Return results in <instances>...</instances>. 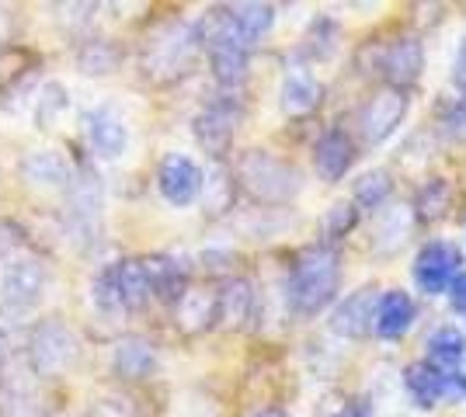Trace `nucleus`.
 Segmentation results:
<instances>
[{"label":"nucleus","mask_w":466,"mask_h":417,"mask_svg":"<svg viewBox=\"0 0 466 417\" xmlns=\"http://www.w3.org/2000/svg\"><path fill=\"white\" fill-rule=\"evenodd\" d=\"M338 285H341V258L334 247L320 243V247H310L307 254H299V261L292 264L286 296L299 317H317L334 303Z\"/></svg>","instance_id":"f257e3e1"},{"label":"nucleus","mask_w":466,"mask_h":417,"mask_svg":"<svg viewBox=\"0 0 466 417\" xmlns=\"http://www.w3.org/2000/svg\"><path fill=\"white\" fill-rule=\"evenodd\" d=\"M198 49L202 45H198V35H195V25H188V21H164L160 28L150 32V39L143 45V56H139V66L154 84H175V80L188 74Z\"/></svg>","instance_id":"f03ea898"},{"label":"nucleus","mask_w":466,"mask_h":417,"mask_svg":"<svg viewBox=\"0 0 466 417\" xmlns=\"http://www.w3.org/2000/svg\"><path fill=\"white\" fill-rule=\"evenodd\" d=\"M237 181L244 184V192L258 202H292L303 192V174L292 167L289 160L275 157L268 150H248L237 160Z\"/></svg>","instance_id":"7ed1b4c3"},{"label":"nucleus","mask_w":466,"mask_h":417,"mask_svg":"<svg viewBox=\"0 0 466 417\" xmlns=\"http://www.w3.org/2000/svg\"><path fill=\"white\" fill-rule=\"evenodd\" d=\"M77 352V334L63 317H46L28 331V365L35 376H63Z\"/></svg>","instance_id":"20e7f679"},{"label":"nucleus","mask_w":466,"mask_h":417,"mask_svg":"<svg viewBox=\"0 0 466 417\" xmlns=\"http://www.w3.org/2000/svg\"><path fill=\"white\" fill-rule=\"evenodd\" d=\"M101 205H105V188L91 164L74 167V181L66 184V219L70 233L77 240H95L101 233Z\"/></svg>","instance_id":"39448f33"},{"label":"nucleus","mask_w":466,"mask_h":417,"mask_svg":"<svg viewBox=\"0 0 466 417\" xmlns=\"http://www.w3.org/2000/svg\"><path fill=\"white\" fill-rule=\"evenodd\" d=\"M244 119V104L233 98V94H223V98H213L192 122V136L195 143L209 154V157H227L233 146V133Z\"/></svg>","instance_id":"423d86ee"},{"label":"nucleus","mask_w":466,"mask_h":417,"mask_svg":"<svg viewBox=\"0 0 466 417\" xmlns=\"http://www.w3.org/2000/svg\"><path fill=\"white\" fill-rule=\"evenodd\" d=\"M46 282H49V268L42 258H18L4 268L0 278V310L4 313H28L46 293Z\"/></svg>","instance_id":"0eeeda50"},{"label":"nucleus","mask_w":466,"mask_h":417,"mask_svg":"<svg viewBox=\"0 0 466 417\" xmlns=\"http://www.w3.org/2000/svg\"><path fill=\"white\" fill-rule=\"evenodd\" d=\"M463 272V254L446 243V240H431L418 251L414 258V282L425 296H442L449 293L452 278Z\"/></svg>","instance_id":"6e6552de"},{"label":"nucleus","mask_w":466,"mask_h":417,"mask_svg":"<svg viewBox=\"0 0 466 417\" xmlns=\"http://www.w3.org/2000/svg\"><path fill=\"white\" fill-rule=\"evenodd\" d=\"M202 184H206L202 167L185 154H167L157 167V188H160L164 202L175 209H188L202 195Z\"/></svg>","instance_id":"1a4fd4ad"},{"label":"nucleus","mask_w":466,"mask_h":417,"mask_svg":"<svg viewBox=\"0 0 466 417\" xmlns=\"http://www.w3.org/2000/svg\"><path fill=\"white\" fill-rule=\"evenodd\" d=\"M408 115V94L404 91H383L359 108V136L366 146L387 143Z\"/></svg>","instance_id":"9d476101"},{"label":"nucleus","mask_w":466,"mask_h":417,"mask_svg":"<svg viewBox=\"0 0 466 417\" xmlns=\"http://www.w3.org/2000/svg\"><path fill=\"white\" fill-rule=\"evenodd\" d=\"M376 303H380V293L376 289H355L338 310H334V317H330V331L338 334V338H349V341H359L366 338L372 327H376Z\"/></svg>","instance_id":"9b49d317"},{"label":"nucleus","mask_w":466,"mask_h":417,"mask_svg":"<svg viewBox=\"0 0 466 417\" xmlns=\"http://www.w3.org/2000/svg\"><path fill=\"white\" fill-rule=\"evenodd\" d=\"M84 125H87V139L101 160H118L129 150V129H126L122 115L112 112L108 104L84 112Z\"/></svg>","instance_id":"f8f14e48"},{"label":"nucleus","mask_w":466,"mask_h":417,"mask_svg":"<svg viewBox=\"0 0 466 417\" xmlns=\"http://www.w3.org/2000/svg\"><path fill=\"white\" fill-rule=\"evenodd\" d=\"M139 261H143V272L150 282V296L167 303V306H177L188 293V264L181 258H171V254H150V258Z\"/></svg>","instance_id":"ddd939ff"},{"label":"nucleus","mask_w":466,"mask_h":417,"mask_svg":"<svg viewBox=\"0 0 466 417\" xmlns=\"http://www.w3.org/2000/svg\"><path fill=\"white\" fill-rule=\"evenodd\" d=\"M421 66H425V49L418 39H397L380 53V74L393 84V91H404L408 84H414L421 77Z\"/></svg>","instance_id":"4468645a"},{"label":"nucleus","mask_w":466,"mask_h":417,"mask_svg":"<svg viewBox=\"0 0 466 417\" xmlns=\"http://www.w3.org/2000/svg\"><path fill=\"white\" fill-rule=\"evenodd\" d=\"M355 164V143L345 129H328L313 146V167L324 181H341Z\"/></svg>","instance_id":"2eb2a0df"},{"label":"nucleus","mask_w":466,"mask_h":417,"mask_svg":"<svg viewBox=\"0 0 466 417\" xmlns=\"http://www.w3.org/2000/svg\"><path fill=\"white\" fill-rule=\"evenodd\" d=\"M254 285L248 278H230L219 285L216 293V327H227V331H240L254 313Z\"/></svg>","instance_id":"dca6fc26"},{"label":"nucleus","mask_w":466,"mask_h":417,"mask_svg":"<svg viewBox=\"0 0 466 417\" xmlns=\"http://www.w3.org/2000/svg\"><path fill=\"white\" fill-rule=\"evenodd\" d=\"M112 369L122 382H143L157 372V348L147 338H122L112 352Z\"/></svg>","instance_id":"f3484780"},{"label":"nucleus","mask_w":466,"mask_h":417,"mask_svg":"<svg viewBox=\"0 0 466 417\" xmlns=\"http://www.w3.org/2000/svg\"><path fill=\"white\" fill-rule=\"evenodd\" d=\"M414 317H418V310H414V299L408 296V293H400V289H390V293H383L380 296V303H376V334L380 338H404L410 331V323H414Z\"/></svg>","instance_id":"a211bd4d"},{"label":"nucleus","mask_w":466,"mask_h":417,"mask_svg":"<svg viewBox=\"0 0 466 417\" xmlns=\"http://www.w3.org/2000/svg\"><path fill=\"white\" fill-rule=\"evenodd\" d=\"M21 178L42 188H66L74 181V164L56 150H35L21 160Z\"/></svg>","instance_id":"6ab92c4d"},{"label":"nucleus","mask_w":466,"mask_h":417,"mask_svg":"<svg viewBox=\"0 0 466 417\" xmlns=\"http://www.w3.org/2000/svg\"><path fill=\"white\" fill-rule=\"evenodd\" d=\"M230 11V21H233V32H237V39L244 42L248 49H254V42H261L268 32H272L275 25V7L272 4H230L227 7Z\"/></svg>","instance_id":"aec40b11"},{"label":"nucleus","mask_w":466,"mask_h":417,"mask_svg":"<svg viewBox=\"0 0 466 417\" xmlns=\"http://www.w3.org/2000/svg\"><path fill=\"white\" fill-rule=\"evenodd\" d=\"M282 112L286 115H310L313 108L320 104V84L313 80L307 66H292L286 80H282Z\"/></svg>","instance_id":"412c9836"},{"label":"nucleus","mask_w":466,"mask_h":417,"mask_svg":"<svg viewBox=\"0 0 466 417\" xmlns=\"http://www.w3.org/2000/svg\"><path fill=\"white\" fill-rule=\"evenodd\" d=\"M404 390L421 411H428V407H435L439 400L446 397V372H439L428 362H410L404 369Z\"/></svg>","instance_id":"4be33fe9"},{"label":"nucleus","mask_w":466,"mask_h":417,"mask_svg":"<svg viewBox=\"0 0 466 417\" xmlns=\"http://www.w3.org/2000/svg\"><path fill=\"white\" fill-rule=\"evenodd\" d=\"M122 63V49L108 39H80L77 45V70L84 77H105L116 74Z\"/></svg>","instance_id":"5701e85b"},{"label":"nucleus","mask_w":466,"mask_h":417,"mask_svg":"<svg viewBox=\"0 0 466 417\" xmlns=\"http://www.w3.org/2000/svg\"><path fill=\"white\" fill-rule=\"evenodd\" d=\"M116 282H118V296H122V310H143L154 299L139 258L116 261Z\"/></svg>","instance_id":"b1692460"},{"label":"nucleus","mask_w":466,"mask_h":417,"mask_svg":"<svg viewBox=\"0 0 466 417\" xmlns=\"http://www.w3.org/2000/svg\"><path fill=\"white\" fill-rule=\"evenodd\" d=\"M177 323L185 334H202V331L216 327V293L188 289L185 299L177 303Z\"/></svg>","instance_id":"393cba45"},{"label":"nucleus","mask_w":466,"mask_h":417,"mask_svg":"<svg viewBox=\"0 0 466 417\" xmlns=\"http://www.w3.org/2000/svg\"><path fill=\"white\" fill-rule=\"evenodd\" d=\"M463 355H466V338L463 331H456V327H442V331H435L431 341H428V365H435L439 372L460 369Z\"/></svg>","instance_id":"a878e982"},{"label":"nucleus","mask_w":466,"mask_h":417,"mask_svg":"<svg viewBox=\"0 0 466 417\" xmlns=\"http://www.w3.org/2000/svg\"><path fill=\"white\" fill-rule=\"evenodd\" d=\"M307 45H303V53L310 56V60H328L334 56V49H338V42H341V25L328 15H320V18H313L310 32H307Z\"/></svg>","instance_id":"bb28decb"},{"label":"nucleus","mask_w":466,"mask_h":417,"mask_svg":"<svg viewBox=\"0 0 466 417\" xmlns=\"http://www.w3.org/2000/svg\"><path fill=\"white\" fill-rule=\"evenodd\" d=\"M66 108H70L66 87H63L59 80H49V84L39 91V98H35V125H39V129H49Z\"/></svg>","instance_id":"cd10ccee"},{"label":"nucleus","mask_w":466,"mask_h":417,"mask_svg":"<svg viewBox=\"0 0 466 417\" xmlns=\"http://www.w3.org/2000/svg\"><path fill=\"white\" fill-rule=\"evenodd\" d=\"M390 192H393V181L387 171H370L355 181V202L366 209H380L390 199Z\"/></svg>","instance_id":"c85d7f7f"},{"label":"nucleus","mask_w":466,"mask_h":417,"mask_svg":"<svg viewBox=\"0 0 466 417\" xmlns=\"http://www.w3.org/2000/svg\"><path fill=\"white\" fill-rule=\"evenodd\" d=\"M95 299L97 313H105V317H112V313H122V296H118V282H116V264H108L105 272H97L95 278Z\"/></svg>","instance_id":"c756f323"},{"label":"nucleus","mask_w":466,"mask_h":417,"mask_svg":"<svg viewBox=\"0 0 466 417\" xmlns=\"http://www.w3.org/2000/svg\"><path fill=\"white\" fill-rule=\"evenodd\" d=\"M91 417H143V407L126 393H112L91 403Z\"/></svg>","instance_id":"7c9ffc66"},{"label":"nucleus","mask_w":466,"mask_h":417,"mask_svg":"<svg viewBox=\"0 0 466 417\" xmlns=\"http://www.w3.org/2000/svg\"><path fill=\"white\" fill-rule=\"evenodd\" d=\"M449 199H452V192H449L446 181H428V188H421V199H418V209H421V216L439 219V216H446Z\"/></svg>","instance_id":"2f4dec72"},{"label":"nucleus","mask_w":466,"mask_h":417,"mask_svg":"<svg viewBox=\"0 0 466 417\" xmlns=\"http://www.w3.org/2000/svg\"><path fill=\"white\" fill-rule=\"evenodd\" d=\"M25 243H28V230L18 219H0V264L15 258Z\"/></svg>","instance_id":"473e14b6"},{"label":"nucleus","mask_w":466,"mask_h":417,"mask_svg":"<svg viewBox=\"0 0 466 417\" xmlns=\"http://www.w3.org/2000/svg\"><path fill=\"white\" fill-rule=\"evenodd\" d=\"M439 129L446 139H466V112L463 104H449L439 115Z\"/></svg>","instance_id":"72a5a7b5"},{"label":"nucleus","mask_w":466,"mask_h":417,"mask_svg":"<svg viewBox=\"0 0 466 417\" xmlns=\"http://www.w3.org/2000/svg\"><path fill=\"white\" fill-rule=\"evenodd\" d=\"M351 226H355V205H334V213L328 219L330 237H345Z\"/></svg>","instance_id":"f704fd0d"},{"label":"nucleus","mask_w":466,"mask_h":417,"mask_svg":"<svg viewBox=\"0 0 466 417\" xmlns=\"http://www.w3.org/2000/svg\"><path fill=\"white\" fill-rule=\"evenodd\" d=\"M334 417H376V407H372L370 397H349Z\"/></svg>","instance_id":"c9c22d12"},{"label":"nucleus","mask_w":466,"mask_h":417,"mask_svg":"<svg viewBox=\"0 0 466 417\" xmlns=\"http://www.w3.org/2000/svg\"><path fill=\"white\" fill-rule=\"evenodd\" d=\"M449 303H452V310L456 313H466V272L452 278V285H449Z\"/></svg>","instance_id":"e433bc0d"},{"label":"nucleus","mask_w":466,"mask_h":417,"mask_svg":"<svg viewBox=\"0 0 466 417\" xmlns=\"http://www.w3.org/2000/svg\"><path fill=\"white\" fill-rule=\"evenodd\" d=\"M11 32H15V15L7 7H0V49L11 42Z\"/></svg>","instance_id":"4c0bfd02"},{"label":"nucleus","mask_w":466,"mask_h":417,"mask_svg":"<svg viewBox=\"0 0 466 417\" xmlns=\"http://www.w3.org/2000/svg\"><path fill=\"white\" fill-rule=\"evenodd\" d=\"M452 74L460 84H466V39L460 42V56H456V66H452Z\"/></svg>","instance_id":"58836bf2"},{"label":"nucleus","mask_w":466,"mask_h":417,"mask_svg":"<svg viewBox=\"0 0 466 417\" xmlns=\"http://www.w3.org/2000/svg\"><path fill=\"white\" fill-rule=\"evenodd\" d=\"M254 417H289L286 411H279V407H268V411H261V414H254Z\"/></svg>","instance_id":"ea45409f"},{"label":"nucleus","mask_w":466,"mask_h":417,"mask_svg":"<svg viewBox=\"0 0 466 417\" xmlns=\"http://www.w3.org/2000/svg\"><path fill=\"white\" fill-rule=\"evenodd\" d=\"M0 372H4V341H0Z\"/></svg>","instance_id":"a19ab883"},{"label":"nucleus","mask_w":466,"mask_h":417,"mask_svg":"<svg viewBox=\"0 0 466 417\" xmlns=\"http://www.w3.org/2000/svg\"><path fill=\"white\" fill-rule=\"evenodd\" d=\"M460 104H463V112H466V101H460Z\"/></svg>","instance_id":"79ce46f5"}]
</instances>
